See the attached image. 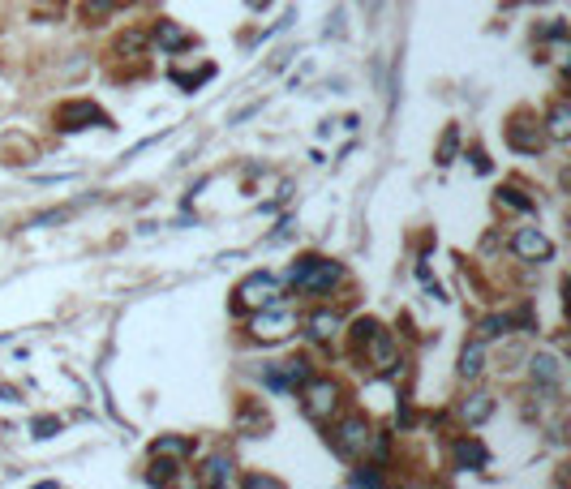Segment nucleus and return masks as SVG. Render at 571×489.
I'll use <instances>...</instances> for the list:
<instances>
[{
  "instance_id": "f8f14e48",
  "label": "nucleus",
  "mask_w": 571,
  "mask_h": 489,
  "mask_svg": "<svg viewBox=\"0 0 571 489\" xmlns=\"http://www.w3.org/2000/svg\"><path fill=\"white\" fill-rule=\"evenodd\" d=\"M456 468H489V451L477 438L456 442Z\"/></svg>"
},
{
  "instance_id": "20e7f679",
  "label": "nucleus",
  "mask_w": 571,
  "mask_h": 489,
  "mask_svg": "<svg viewBox=\"0 0 571 489\" xmlns=\"http://www.w3.org/2000/svg\"><path fill=\"white\" fill-rule=\"evenodd\" d=\"M335 408H340V387H335L331 378H310V382L301 387V412H305L314 425H326Z\"/></svg>"
},
{
  "instance_id": "cd10ccee",
  "label": "nucleus",
  "mask_w": 571,
  "mask_h": 489,
  "mask_svg": "<svg viewBox=\"0 0 571 489\" xmlns=\"http://www.w3.org/2000/svg\"><path fill=\"white\" fill-rule=\"evenodd\" d=\"M353 485H382L378 473H353Z\"/></svg>"
},
{
  "instance_id": "b1692460",
  "label": "nucleus",
  "mask_w": 571,
  "mask_h": 489,
  "mask_svg": "<svg viewBox=\"0 0 571 489\" xmlns=\"http://www.w3.org/2000/svg\"><path fill=\"white\" fill-rule=\"evenodd\" d=\"M456 147H460V129L456 125H447V133H442V142H439V163L442 168L456 159Z\"/></svg>"
},
{
  "instance_id": "dca6fc26",
  "label": "nucleus",
  "mask_w": 571,
  "mask_h": 489,
  "mask_svg": "<svg viewBox=\"0 0 571 489\" xmlns=\"http://www.w3.org/2000/svg\"><path fill=\"white\" fill-rule=\"evenodd\" d=\"M232 455H211L207 459V468H202V485H228L232 481Z\"/></svg>"
},
{
  "instance_id": "a211bd4d",
  "label": "nucleus",
  "mask_w": 571,
  "mask_h": 489,
  "mask_svg": "<svg viewBox=\"0 0 571 489\" xmlns=\"http://www.w3.org/2000/svg\"><path fill=\"white\" fill-rule=\"evenodd\" d=\"M150 455L177 459V464H180V459H189V455H194V442H189V438H160L155 446H150Z\"/></svg>"
},
{
  "instance_id": "c756f323",
  "label": "nucleus",
  "mask_w": 571,
  "mask_h": 489,
  "mask_svg": "<svg viewBox=\"0 0 571 489\" xmlns=\"http://www.w3.org/2000/svg\"><path fill=\"white\" fill-rule=\"evenodd\" d=\"M245 5H249V9H262V5H271V0H245Z\"/></svg>"
},
{
  "instance_id": "ddd939ff",
  "label": "nucleus",
  "mask_w": 571,
  "mask_h": 489,
  "mask_svg": "<svg viewBox=\"0 0 571 489\" xmlns=\"http://www.w3.org/2000/svg\"><path fill=\"white\" fill-rule=\"evenodd\" d=\"M155 43L168 52H180V48L194 43V34L185 31V26H177V22H160V26H155Z\"/></svg>"
},
{
  "instance_id": "1a4fd4ad",
  "label": "nucleus",
  "mask_w": 571,
  "mask_h": 489,
  "mask_svg": "<svg viewBox=\"0 0 571 489\" xmlns=\"http://www.w3.org/2000/svg\"><path fill=\"white\" fill-rule=\"evenodd\" d=\"M511 249H516V258H524V262H550V254H555V244H550V236L541 228H520L511 236Z\"/></svg>"
},
{
  "instance_id": "2eb2a0df",
  "label": "nucleus",
  "mask_w": 571,
  "mask_h": 489,
  "mask_svg": "<svg viewBox=\"0 0 571 489\" xmlns=\"http://www.w3.org/2000/svg\"><path fill=\"white\" fill-rule=\"evenodd\" d=\"M528 369H533V382L550 387V391L563 382V365H558V357H533L528 360Z\"/></svg>"
},
{
  "instance_id": "5701e85b",
  "label": "nucleus",
  "mask_w": 571,
  "mask_h": 489,
  "mask_svg": "<svg viewBox=\"0 0 571 489\" xmlns=\"http://www.w3.org/2000/svg\"><path fill=\"white\" fill-rule=\"evenodd\" d=\"M150 481H155V485H172V481H177V459H163V455H155V468H150Z\"/></svg>"
},
{
  "instance_id": "6e6552de",
  "label": "nucleus",
  "mask_w": 571,
  "mask_h": 489,
  "mask_svg": "<svg viewBox=\"0 0 571 489\" xmlns=\"http://www.w3.org/2000/svg\"><path fill=\"white\" fill-rule=\"evenodd\" d=\"M507 142H511V150H520V155H537V150L546 147V133H541V125L533 116L520 112L511 125H507Z\"/></svg>"
},
{
  "instance_id": "412c9836",
  "label": "nucleus",
  "mask_w": 571,
  "mask_h": 489,
  "mask_svg": "<svg viewBox=\"0 0 571 489\" xmlns=\"http://www.w3.org/2000/svg\"><path fill=\"white\" fill-rule=\"evenodd\" d=\"M335 331H340V318H335V313L318 310V313L310 318V335H314V340H331Z\"/></svg>"
},
{
  "instance_id": "7ed1b4c3",
  "label": "nucleus",
  "mask_w": 571,
  "mask_h": 489,
  "mask_svg": "<svg viewBox=\"0 0 571 489\" xmlns=\"http://www.w3.org/2000/svg\"><path fill=\"white\" fill-rule=\"evenodd\" d=\"M249 331H254V340H262V343H279V340H288V335L296 331V313L276 296L271 305H262V310L254 313Z\"/></svg>"
},
{
  "instance_id": "393cba45",
  "label": "nucleus",
  "mask_w": 571,
  "mask_h": 489,
  "mask_svg": "<svg viewBox=\"0 0 571 489\" xmlns=\"http://www.w3.org/2000/svg\"><path fill=\"white\" fill-rule=\"evenodd\" d=\"M142 48H147V34H142V31H130V34H121V39H116V52H121V56H138Z\"/></svg>"
},
{
  "instance_id": "39448f33",
  "label": "nucleus",
  "mask_w": 571,
  "mask_h": 489,
  "mask_svg": "<svg viewBox=\"0 0 571 489\" xmlns=\"http://www.w3.org/2000/svg\"><path fill=\"white\" fill-rule=\"evenodd\" d=\"M56 125L65 133H78V129H91V125H108V116L99 112L91 99H69L56 108Z\"/></svg>"
},
{
  "instance_id": "c85d7f7f",
  "label": "nucleus",
  "mask_w": 571,
  "mask_h": 489,
  "mask_svg": "<svg viewBox=\"0 0 571 489\" xmlns=\"http://www.w3.org/2000/svg\"><path fill=\"white\" fill-rule=\"evenodd\" d=\"M52 429H56V421H48V417H44V421H34V434H39V438H48Z\"/></svg>"
},
{
  "instance_id": "9b49d317",
  "label": "nucleus",
  "mask_w": 571,
  "mask_h": 489,
  "mask_svg": "<svg viewBox=\"0 0 571 489\" xmlns=\"http://www.w3.org/2000/svg\"><path fill=\"white\" fill-rule=\"evenodd\" d=\"M237 429H241V434H249V438H258V434H266V429H271V417L262 412V404H258V399H245V404H241V417H237Z\"/></svg>"
},
{
  "instance_id": "4468645a",
  "label": "nucleus",
  "mask_w": 571,
  "mask_h": 489,
  "mask_svg": "<svg viewBox=\"0 0 571 489\" xmlns=\"http://www.w3.org/2000/svg\"><path fill=\"white\" fill-rule=\"evenodd\" d=\"M481 369H486V340L464 343V352H460V378H481Z\"/></svg>"
},
{
  "instance_id": "f3484780",
  "label": "nucleus",
  "mask_w": 571,
  "mask_h": 489,
  "mask_svg": "<svg viewBox=\"0 0 571 489\" xmlns=\"http://www.w3.org/2000/svg\"><path fill=\"white\" fill-rule=\"evenodd\" d=\"M489 412H494V399H489V395H469V399H464V404H460V417H464V421L469 425H481L489 417Z\"/></svg>"
},
{
  "instance_id": "0eeeda50",
  "label": "nucleus",
  "mask_w": 571,
  "mask_h": 489,
  "mask_svg": "<svg viewBox=\"0 0 571 489\" xmlns=\"http://www.w3.org/2000/svg\"><path fill=\"white\" fill-rule=\"evenodd\" d=\"M310 382V360L296 357V360H279L266 369V387L271 391H296V387H305Z\"/></svg>"
},
{
  "instance_id": "aec40b11",
  "label": "nucleus",
  "mask_w": 571,
  "mask_h": 489,
  "mask_svg": "<svg viewBox=\"0 0 571 489\" xmlns=\"http://www.w3.org/2000/svg\"><path fill=\"white\" fill-rule=\"evenodd\" d=\"M116 5L121 0H86L82 5V17H86V26H99V22H108L116 14Z\"/></svg>"
},
{
  "instance_id": "f257e3e1",
  "label": "nucleus",
  "mask_w": 571,
  "mask_h": 489,
  "mask_svg": "<svg viewBox=\"0 0 571 489\" xmlns=\"http://www.w3.org/2000/svg\"><path fill=\"white\" fill-rule=\"evenodd\" d=\"M340 279H344L340 262H326V258H301L293 271H288V283H293L296 292H305V296L331 292Z\"/></svg>"
},
{
  "instance_id": "9d476101",
  "label": "nucleus",
  "mask_w": 571,
  "mask_h": 489,
  "mask_svg": "<svg viewBox=\"0 0 571 489\" xmlns=\"http://www.w3.org/2000/svg\"><path fill=\"white\" fill-rule=\"evenodd\" d=\"M361 343H365V352H370V360H374V365L382 369V374H387V369L395 365V343H392V335H387L382 326H374V331H370V335H365Z\"/></svg>"
},
{
  "instance_id": "6ab92c4d",
  "label": "nucleus",
  "mask_w": 571,
  "mask_h": 489,
  "mask_svg": "<svg viewBox=\"0 0 571 489\" xmlns=\"http://www.w3.org/2000/svg\"><path fill=\"white\" fill-rule=\"evenodd\" d=\"M550 138H555V142H567L571 138V108L567 103H555V108H550Z\"/></svg>"
},
{
  "instance_id": "bb28decb",
  "label": "nucleus",
  "mask_w": 571,
  "mask_h": 489,
  "mask_svg": "<svg viewBox=\"0 0 571 489\" xmlns=\"http://www.w3.org/2000/svg\"><path fill=\"white\" fill-rule=\"evenodd\" d=\"M245 485L249 489H279L276 476H245Z\"/></svg>"
},
{
  "instance_id": "a878e982",
  "label": "nucleus",
  "mask_w": 571,
  "mask_h": 489,
  "mask_svg": "<svg viewBox=\"0 0 571 489\" xmlns=\"http://www.w3.org/2000/svg\"><path fill=\"white\" fill-rule=\"evenodd\" d=\"M498 206H511V211H533V202L520 197V189H503V194H498Z\"/></svg>"
},
{
  "instance_id": "423d86ee",
  "label": "nucleus",
  "mask_w": 571,
  "mask_h": 489,
  "mask_svg": "<svg viewBox=\"0 0 571 489\" xmlns=\"http://www.w3.org/2000/svg\"><path fill=\"white\" fill-rule=\"evenodd\" d=\"M276 296H279L276 279L254 271V275H245L241 283H237V310H262V305H271Z\"/></svg>"
},
{
  "instance_id": "4be33fe9",
  "label": "nucleus",
  "mask_w": 571,
  "mask_h": 489,
  "mask_svg": "<svg viewBox=\"0 0 571 489\" xmlns=\"http://www.w3.org/2000/svg\"><path fill=\"white\" fill-rule=\"evenodd\" d=\"M507 331H511V318L507 313H494V318H486V322L477 326V340H498Z\"/></svg>"
},
{
  "instance_id": "f03ea898",
  "label": "nucleus",
  "mask_w": 571,
  "mask_h": 489,
  "mask_svg": "<svg viewBox=\"0 0 571 489\" xmlns=\"http://www.w3.org/2000/svg\"><path fill=\"white\" fill-rule=\"evenodd\" d=\"M370 434H374V429H370L365 417H344V421L326 434V446H331L340 459H357L370 451Z\"/></svg>"
}]
</instances>
